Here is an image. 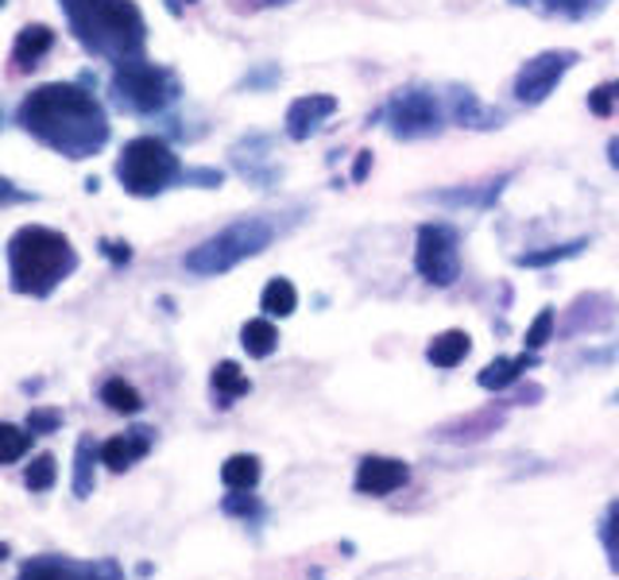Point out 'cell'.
<instances>
[{
  "instance_id": "42",
  "label": "cell",
  "mask_w": 619,
  "mask_h": 580,
  "mask_svg": "<svg viewBox=\"0 0 619 580\" xmlns=\"http://www.w3.org/2000/svg\"><path fill=\"white\" fill-rule=\"evenodd\" d=\"M608 163H612V167L619 170V136L608 139Z\"/></svg>"
},
{
  "instance_id": "24",
  "label": "cell",
  "mask_w": 619,
  "mask_h": 580,
  "mask_svg": "<svg viewBox=\"0 0 619 580\" xmlns=\"http://www.w3.org/2000/svg\"><path fill=\"white\" fill-rule=\"evenodd\" d=\"M264 476V465L256 453H233L229 460L221 465V484L229 491H252Z\"/></svg>"
},
{
  "instance_id": "8",
  "label": "cell",
  "mask_w": 619,
  "mask_h": 580,
  "mask_svg": "<svg viewBox=\"0 0 619 580\" xmlns=\"http://www.w3.org/2000/svg\"><path fill=\"white\" fill-rule=\"evenodd\" d=\"M414 268L430 287H453L461 279V237L453 225L426 221L414 237Z\"/></svg>"
},
{
  "instance_id": "37",
  "label": "cell",
  "mask_w": 619,
  "mask_h": 580,
  "mask_svg": "<svg viewBox=\"0 0 619 580\" xmlns=\"http://www.w3.org/2000/svg\"><path fill=\"white\" fill-rule=\"evenodd\" d=\"M183 183L202 186V190H217V186L225 183V175L217 167H194V170H183Z\"/></svg>"
},
{
  "instance_id": "29",
  "label": "cell",
  "mask_w": 619,
  "mask_h": 580,
  "mask_svg": "<svg viewBox=\"0 0 619 580\" xmlns=\"http://www.w3.org/2000/svg\"><path fill=\"white\" fill-rule=\"evenodd\" d=\"M31 429H20L12 422H0V465H16V460L28 457L31 449Z\"/></svg>"
},
{
  "instance_id": "23",
  "label": "cell",
  "mask_w": 619,
  "mask_h": 580,
  "mask_svg": "<svg viewBox=\"0 0 619 580\" xmlns=\"http://www.w3.org/2000/svg\"><path fill=\"white\" fill-rule=\"evenodd\" d=\"M507 183H512V175H499L492 178L484 190H476V186H461V190H437V194H426L430 201H445V206H473V209H488L496 206V198L507 190Z\"/></svg>"
},
{
  "instance_id": "1",
  "label": "cell",
  "mask_w": 619,
  "mask_h": 580,
  "mask_svg": "<svg viewBox=\"0 0 619 580\" xmlns=\"http://www.w3.org/2000/svg\"><path fill=\"white\" fill-rule=\"evenodd\" d=\"M16 124L51 152L82 163L109 144V116L90 90L74 82L39 85L23 97Z\"/></svg>"
},
{
  "instance_id": "12",
  "label": "cell",
  "mask_w": 619,
  "mask_h": 580,
  "mask_svg": "<svg viewBox=\"0 0 619 580\" xmlns=\"http://www.w3.org/2000/svg\"><path fill=\"white\" fill-rule=\"evenodd\" d=\"M406 484H411V465H406V460L372 453V457H364L357 465L352 488H357L360 496H391V491L406 488Z\"/></svg>"
},
{
  "instance_id": "38",
  "label": "cell",
  "mask_w": 619,
  "mask_h": 580,
  "mask_svg": "<svg viewBox=\"0 0 619 580\" xmlns=\"http://www.w3.org/2000/svg\"><path fill=\"white\" fill-rule=\"evenodd\" d=\"M291 0H229V8L237 15H252V12H268V8H283Z\"/></svg>"
},
{
  "instance_id": "27",
  "label": "cell",
  "mask_w": 619,
  "mask_h": 580,
  "mask_svg": "<svg viewBox=\"0 0 619 580\" xmlns=\"http://www.w3.org/2000/svg\"><path fill=\"white\" fill-rule=\"evenodd\" d=\"M260 310L268 313V318H291V313L299 310V290H295L291 279H271L260 294Z\"/></svg>"
},
{
  "instance_id": "35",
  "label": "cell",
  "mask_w": 619,
  "mask_h": 580,
  "mask_svg": "<svg viewBox=\"0 0 619 580\" xmlns=\"http://www.w3.org/2000/svg\"><path fill=\"white\" fill-rule=\"evenodd\" d=\"M62 426V411H51V406H31L28 411V422H23V429H31V434H54V429Z\"/></svg>"
},
{
  "instance_id": "32",
  "label": "cell",
  "mask_w": 619,
  "mask_h": 580,
  "mask_svg": "<svg viewBox=\"0 0 619 580\" xmlns=\"http://www.w3.org/2000/svg\"><path fill=\"white\" fill-rule=\"evenodd\" d=\"M221 511L229 515V519H245V522L264 519V504L256 496H248V491H233V496H225Z\"/></svg>"
},
{
  "instance_id": "47",
  "label": "cell",
  "mask_w": 619,
  "mask_h": 580,
  "mask_svg": "<svg viewBox=\"0 0 619 580\" xmlns=\"http://www.w3.org/2000/svg\"><path fill=\"white\" fill-rule=\"evenodd\" d=\"M0 8H4V0H0Z\"/></svg>"
},
{
  "instance_id": "30",
  "label": "cell",
  "mask_w": 619,
  "mask_h": 580,
  "mask_svg": "<svg viewBox=\"0 0 619 580\" xmlns=\"http://www.w3.org/2000/svg\"><path fill=\"white\" fill-rule=\"evenodd\" d=\"M54 480H59V465H54L51 453H39V457H31L28 473H23V484H28V491H51Z\"/></svg>"
},
{
  "instance_id": "17",
  "label": "cell",
  "mask_w": 619,
  "mask_h": 580,
  "mask_svg": "<svg viewBox=\"0 0 619 580\" xmlns=\"http://www.w3.org/2000/svg\"><path fill=\"white\" fill-rule=\"evenodd\" d=\"M530 367H538V352H530V349L523 352V356H496L481 375H476V383H481L484 391H507V387H515V383L523 380V372H530Z\"/></svg>"
},
{
  "instance_id": "39",
  "label": "cell",
  "mask_w": 619,
  "mask_h": 580,
  "mask_svg": "<svg viewBox=\"0 0 619 580\" xmlns=\"http://www.w3.org/2000/svg\"><path fill=\"white\" fill-rule=\"evenodd\" d=\"M101 252H105V260L113 263V268H124V263L132 260V248L124 245V240H101Z\"/></svg>"
},
{
  "instance_id": "36",
  "label": "cell",
  "mask_w": 619,
  "mask_h": 580,
  "mask_svg": "<svg viewBox=\"0 0 619 580\" xmlns=\"http://www.w3.org/2000/svg\"><path fill=\"white\" fill-rule=\"evenodd\" d=\"M279 77H283V70H279L276 62H268V66H260V70H248V74L240 77V90H271Z\"/></svg>"
},
{
  "instance_id": "22",
  "label": "cell",
  "mask_w": 619,
  "mask_h": 580,
  "mask_svg": "<svg viewBox=\"0 0 619 580\" xmlns=\"http://www.w3.org/2000/svg\"><path fill=\"white\" fill-rule=\"evenodd\" d=\"M468 352H473V336H468L465 329H445V333H437L434 341L426 344V360L434 367H457V364H465Z\"/></svg>"
},
{
  "instance_id": "11",
  "label": "cell",
  "mask_w": 619,
  "mask_h": 580,
  "mask_svg": "<svg viewBox=\"0 0 619 580\" xmlns=\"http://www.w3.org/2000/svg\"><path fill=\"white\" fill-rule=\"evenodd\" d=\"M445 97V113H450L453 124H461V128H476V132H492V128H504L507 124V113L496 105H484L481 97H476L468 85H450V90L442 93Z\"/></svg>"
},
{
  "instance_id": "16",
  "label": "cell",
  "mask_w": 619,
  "mask_h": 580,
  "mask_svg": "<svg viewBox=\"0 0 619 580\" xmlns=\"http://www.w3.org/2000/svg\"><path fill=\"white\" fill-rule=\"evenodd\" d=\"M51 46H54V31L47 28V23H28V28H20V35H16V43H12V70L16 74L35 70L39 62L51 54Z\"/></svg>"
},
{
  "instance_id": "28",
  "label": "cell",
  "mask_w": 619,
  "mask_h": 580,
  "mask_svg": "<svg viewBox=\"0 0 619 580\" xmlns=\"http://www.w3.org/2000/svg\"><path fill=\"white\" fill-rule=\"evenodd\" d=\"M101 403H105L113 414H140V411H144V398H140V391L132 387V383H124L121 375H113V380L101 383Z\"/></svg>"
},
{
  "instance_id": "33",
  "label": "cell",
  "mask_w": 619,
  "mask_h": 580,
  "mask_svg": "<svg viewBox=\"0 0 619 580\" xmlns=\"http://www.w3.org/2000/svg\"><path fill=\"white\" fill-rule=\"evenodd\" d=\"M600 546H605V558L612 566V573L619 577V504L608 507L605 522H600Z\"/></svg>"
},
{
  "instance_id": "13",
  "label": "cell",
  "mask_w": 619,
  "mask_h": 580,
  "mask_svg": "<svg viewBox=\"0 0 619 580\" xmlns=\"http://www.w3.org/2000/svg\"><path fill=\"white\" fill-rule=\"evenodd\" d=\"M619 313V302L605 290H585V294L574 298V305L566 310V325L561 333L577 336V333H597V329H608Z\"/></svg>"
},
{
  "instance_id": "31",
  "label": "cell",
  "mask_w": 619,
  "mask_h": 580,
  "mask_svg": "<svg viewBox=\"0 0 619 580\" xmlns=\"http://www.w3.org/2000/svg\"><path fill=\"white\" fill-rule=\"evenodd\" d=\"M554 329H558V310H554V305H546V310H538V318L530 321L527 325V349L530 352H543L546 344L554 341Z\"/></svg>"
},
{
  "instance_id": "40",
  "label": "cell",
  "mask_w": 619,
  "mask_h": 580,
  "mask_svg": "<svg viewBox=\"0 0 619 580\" xmlns=\"http://www.w3.org/2000/svg\"><path fill=\"white\" fill-rule=\"evenodd\" d=\"M20 201H35V194H28V190H16V186L8 183L4 175H0V206H20Z\"/></svg>"
},
{
  "instance_id": "45",
  "label": "cell",
  "mask_w": 619,
  "mask_h": 580,
  "mask_svg": "<svg viewBox=\"0 0 619 580\" xmlns=\"http://www.w3.org/2000/svg\"><path fill=\"white\" fill-rule=\"evenodd\" d=\"M310 580H326V577H321V573H310Z\"/></svg>"
},
{
  "instance_id": "21",
  "label": "cell",
  "mask_w": 619,
  "mask_h": 580,
  "mask_svg": "<svg viewBox=\"0 0 619 580\" xmlns=\"http://www.w3.org/2000/svg\"><path fill=\"white\" fill-rule=\"evenodd\" d=\"M97 465H101V445L93 442L90 434L78 437V449H74V480H70V488H74L78 499H90L93 488H97Z\"/></svg>"
},
{
  "instance_id": "14",
  "label": "cell",
  "mask_w": 619,
  "mask_h": 580,
  "mask_svg": "<svg viewBox=\"0 0 619 580\" xmlns=\"http://www.w3.org/2000/svg\"><path fill=\"white\" fill-rule=\"evenodd\" d=\"M337 113V97L333 93H302L287 105V136L295 144H307L313 132Z\"/></svg>"
},
{
  "instance_id": "26",
  "label": "cell",
  "mask_w": 619,
  "mask_h": 580,
  "mask_svg": "<svg viewBox=\"0 0 619 580\" xmlns=\"http://www.w3.org/2000/svg\"><path fill=\"white\" fill-rule=\"evenodd\" d=\"M589 248V237H577V240H566V245H550V248H535V252H519L515 256V263L519 268H554V263H566V260H577V256Z\"/></svg>"
},
{
  "instance_id": "19",
  "label": "cell",
  "mask_w": 619,
  "mask_h": 580,
  "mask_svg": "<svg viewBox=\"0 0 619 580\" xmlns=\"http://www.w3.org/2000/svg\"><path fill=\"white\" fill-rule=\"evenodd\" d=\"M245 147H248L252 155H245L240 147H233V163H237L240 175H245L248 183L264 186V190H268V186H276L279 170H276V167H264V163H268V139H264V136H248Z\"/></svg>"
},
{
  "instance_id": "34",
  "label": "cell",
  "mask_w": 619,
  "mask_h": 580,
  "mask_svg": "<svg viewBox=\"0 0 619 580\" xmlns=\"http://www.w3.org/2000/svg\"><path fill=\"white\" fill-rule=\"evenodd\" d=\"M589 113L592 116H619V77H612V82L597 85V90L589 93Z\"/></svg>"
},
{
  "instance_id": "6",
  "label": "cell",
  "mask_w": 619,
  "mask_h": 580,
  "mask_svg": "<svg viewBox=\"0 0 619 580\" xmlns=\"http://www.w3.org/2000/svg\"><path fill=\"white\" fill-rule=\"evenodd\" d=\"M109 90H113V101L124 108V113L155 116V113H167V108L175 105L183 85H178L175 70L159 66V62L136 59V62H128V66H116Z\"/></svg>"
},
{
  "instance_id": "43",
  "label": "cell",
  "mask_w": 619,
  "mask_h": 580,
  "mask_svg": "<svg viewBox=\"0 0 619 580\" xmlns=\"http://www.w3.org/2000/svg\"><path fill=\"white\" fill-rule=\"evenodd\" d=\"M8 558H12V546H8V542H0V561H8Z\"/></svg>"
},
{
  "instance_id": "5",
  "label": "cell",
  "mask_w": 619,
  "mask_h": 580,
  "mask_svg": "<svg viewBox=\"0 0 619 580\" xmlns=\"http://www.w3.org/2000/svg\"><path fill=\"white\" fill-rule=\"evenodd\" d=\"M116 178L132 198H155V194L183 183V159L167 139L136 136L124 144L121 159H116Z\"/></svg>"
},
{
  "instance_id": "15",
  "label": "cell",
  "mask_w": 619,
  "mask_h": 580,
  "mask_svg": "<svg viewBox=\"0 0 619 580\" xmlns=\"http://www.w3.org/2000/svg\"><path fill=\"white\" fill-rule=\"evenodd\" d=\"M155 445V429L152 426H136L128 434H116L109 442H101V465L109 473H128L136 460H144Z\"/></svg>"
},
{
  "instance_id": "2",
  "label": "cell",
  "mask_w": 619,
  "mask_h": 580,
  "mask_svg": "<svg viewBox=\"0 0 619 580\" xmlns=\"http://www.w3.org/2000/svg\"><path fill=\"white\" fill-rule=\"evenodd\" d=\"M74 39L93 54L113 66L144 59L147 23L136 0H59Z\"/></svg>"
},
{
  "instance_id": "41",
  "label": "cell",
  "mask_w": 619,
  "mask_h": 580,
  "mask_svg": "<svg viewBox=\"0 0 619 580\" xmlns=\"http://www.w3.org/2000/svg\"><path fill=\"white\" fill-rule=\"evenodd\" d=\"M368 170H372V152H360L357 155V167H352V183H364Z\"/></svg>"
},
{
  "instance_id": "7",
  "label": "cell",
  "mask_w": 619,
  "mask_h": 580,
  "mask_svg": "<svg viewBox=\"0 0 619 580\" xmlns=\"http://www.w3.org/2000/svg\"><path fill=\"white\" fill-rule=\"evenodd\" d=\"M450 113H445V97L426 85H406L395 90L380 108L372 113V124H388L395 139H430L445 128Z\"/></svg>"
},
{
  "instance_id": "3",
  "label": "cell",
  "mask_w": 619,
  "mask_h": 580,
  "mask_svg": "<svg viewBox=\"0 0 619 580\" xmlns=\"http://www.w3.org/2000/svg\"><path fill=\"white\" fill-rule=\"evenodd\" d=\"M78 271V252L62 232L23 225L8 240V279L23 298H51Z\"/></svg>"
},
{
  "instance_id": "46",
  "label": "cell",
  "mask_w": 619,
  "mask_h": 580,
  "mask_svg": "<svg viewBox=\"0 0 619 580\" xmlns=\"http://www.w3.org/2000/svg\"><path fill=\"white\" fill-rule=\"evenodd\" d=\"M612 403H619V391H616V395H612Z\"/></svg>"
},
{
  "instance_id": "18",
  "label": "cell",
  "mask_w": 619,
  "mask_h": 580,
  "mask_svg": "<svg viewBox=\"0 0 619 580\" xmlns=\"http://www.w3.org/2000/svg\"><path fill=\"white\" fill-rule=\"evenodd\" d=\"M515 8H527L535 15H550V20H592L608 8V0H507Z\"/></svg>"
},
{
  "instance_id": "10",
  "label": "cell",
  "mask_w": 619,
  "mask_h": 580,
  "mask_svg": "<svg viewBox=\"0 0 619 580\" xmlns=\"http://www.w3.org/2000/svg\"><path fill=\"white\" fill-rule=\"evenodd\" d=\"M16 580H124V569L116 558L78 561L66 553H39L23 561Z\"/></svg>"
},
{
  "instance_id": "20",
  "label": "cell",
  "mask_w": 619,
  "mask_h": 580,
  "mask_svg": "<svg viewBox=\"0 0 619 580\" xmlns=\"http://www.w3.org/2000/svg\"><path fill=\"white\" fill-rule=\"evenodd\" d=\"M209 387H214V403L225 411V406H233L237 398H245L248 391H252V380L240 372L237 360H221V364L214 367V375H209Z\"/></svg>"
},
{
  "instance_id": "9",
  "label": "cell",
  "mask_w": 619,
  "mask_h": 580,
  "mask_svg": "<svg viewBox=\"0 0 619 580\" xmlns=\"http://www.w3.org/2000/svg\"><path fill=\"white\" fill-rule=\"evenodd\" d=\"M577 62H581L577 51H543L535 59H527L519 74H515V101L519 105H543Z\"/></svg>"
},
{
  "instance_id": "4",
  "label": "cell",
  "mask_w": 619,
  "mask_h": 580,
  "mask_svg": "<svg viewBox=\"0 0 619 580\" xmlns=\"http://www.w3.org/2000/svg\"><path fill=\"white\" fill-rule=\"evenodd\" d=\"M271 240H276V225H271L268 217H240V221L225 225V229L214 232L209 240H202L198 248H190L183 268L198 279L225 276V271H233L237 263L268 252Z\"/></svg>"
},
{
  "instance_id": "25",
  "label": "cell",
  "mask_w": 619,
  "mask_h": 580,
  "mask_svg": "<svg viewBox=\"0 0 619 580\" xmlns=\"http://www.w3.org/2000/svg\"><path fill=\"white\" fill-rule=\"evenodd\" d=\"M240 344L252 360H268L279 349V329L271 318H252L240 325Z\"/></svg>"
},
{
  "instance_id": "44",
  "label": "cell",
  "mask_w": 619,
  "mask_h": 580,
  "mask_svg": "<svg viewBox=\"0 0 619 580\" xmlns=\"http://www.w3.org/2000/svg\"><path fill=\"white\" fill-rule=\"evenodd\" d=\"M178 4H198V0H171V12H178Z\"/></svg>"
}]
</instances>
